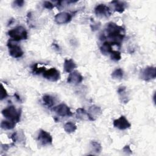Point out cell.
<instances>
[{
	"label": "cell",
	"mask_w": 156,
	"mask_h": 156,
	"mask_svg": "<svg viewBox=\"0 0 156 156\" xmlns=\"http://www.w3.org/2000/svg\"><path fill=\"white\" fill-rule=\"evenodd\" d=\"M105 32L107 38L110 40L108 41L112 43V45H116L120 47L122 40L125 36V30L120 26L117 25L116 23L113 22L108 23L105 28Z\"/></svg>",
	"instance_id": "obj_1"
},
{
	"label": "cell",
	"mask_w": 156,
	"mask_h": 156,
	"mask_svg": "<svg viewBox=\"0 0 156 156\" xmlns=\"http://www.w3.org/2000/svg\"><path fill=\"white\" fill-rule=\"evenodd\" d=\"M8 35L12 38L11 40L15 41L26 40L27 38V32L26 29L21 26L10 30L8 32Z\"/></svg>",
	"instance_id": "obj_2"
},
{
	"label": "cell",
	"mask_w": 156,
	"mask_h": 156,
	"mask_svg": "<svg viewBox=\"0 0 156 156\" xmlns=\"http://www.w3.org/2000/svg\"><path fill=\"white\" fill-rule=\"evenodd\" d=\"M2 115L9 120L18 122L20 120L21 110H17L13 105L9 106L2 110Z\"/></svg>",
	"instance_id": "obj_3"
},
{
	"label": "cell",
	"mask_w": 156,
	"mask_h": 156,
	"mask_svg": "<svg viewBox=\"0 0 156 156\" xmlns=\"http://www.w3.org/2000/svg\"><path fill=\"white\" fill-rule=\"evenodd\" d=\"M9 54L14 58H20L23 55V51L21 47L13 42L12 40H9L7 42Z\"/></svg>",
	"instance_id": "obj_4"
},
{
	"label": "cell",
	"mask_w": 156,
	"mask_h": 156,
	"mask_svg": "<svg viewBox=\"0 0 156 156\" xmlns=\"http://www.w3.org/2000/svg\"><path fill=\"white\" fill-rule=\"evenodd\" d=\"M94 13L98 16L101 18H108L111 15L110 8L103 4H98L95 7Z\"/></svg>",
	"instance_id": "obj_5"
},
{
	"label": "cell",
	"mask_w": 156,
	"mask_h": 156,
	"mask_svg": "<svg viewBox=\"0 0 156 156\" xmlns=\"http://www.w3.org/2000/svg\"><path fill=\"white\" fill-rule=\"evenodd\" d=\"M156 77L155 67L147 66L141 72V77L146 81H149L154 79Z\"/></svg>",
	"instance_id": "obj_6"
},
{
	"label": "cell",
	"mask_w": 156,
	"mask_h": 156,
	"mask_svg": "<svg viewBox=\"0 0 156 156\" xmlns=\"http://www.w3.org/2000/svg\"><path fill=\"white\" fill-rule=\"evenodd\" d=\"M43 76L46 79L51 82H56L60 78V74L59 71L54 68H52L48 70H46L43 73Z\"/></svg>",
	"instance_id": "obj_7"
},
{
	"label": "cell",
	"mask_w": 156,
	"mask_h": 156,
	"mask_svg": "<svg viewBox=\"0 0 156 156\" xmlns=\"http://www.w3.org/2000/svg\"><path fill=\"white\" fill-rule=\"evenodd\" d=\"M37 139L38 141L44 146L51 144L52 143V137L51 134L42 129L40 130Z\"/></svg>",
	"instance_id": "obj_8"
},
{
	"label": "cell",
	"mask_w": 156,
	"mask_h": 156,
	"mask_svg": "<svg viewBox=\"0 0 156 156\" xmlns=\"http://www.w3.org/2000/svg\"><path fill=\"white\" fill-rule=\"evenodd\" d=\"M113 123L114 127L119 130H125L130 128L131 126V124L124 116H121L118 119H115Z\"/></svg>",
	"instance_id": "obj_9"
},
{
	"label": "cell",
	"mask_w": 156,
	"mask_h": 156,
	"mask_svg": "<svg viewBox=\"0 0 156 156\" xmlns=\"http://www.w3.org/2000/svg\"><path fill=\"white\" fill-rule=\"evenodd\" d=\"M53 110L60 116H70L73 115L69 107L65 104H60L53 108Z\"/></svg>",
	"instance_id": "obj_10"
},
{
	"label": "cell",
	"mask_w": 156,
	"mask_h": 156,
	"mask_svg": "<svg viewBox=\"0 0 156 156\" xmlns=\"http://www.w3.org/2000/svg\"><path fill=\"white\" fill-rule=\"evenodd\" d=\"M72 19V15L67 12H60L54 16L55 21L58 24H64L69 23Z\"/></svg>",
	"instance_id": "obj_11"
},
{
	"label": "cell",
	"mask_w": 156,
	"mask_h": 156,
	"mask_svg": "<svg viewBox=\"0 0 156 156\" xmlns=\"http://www.w3.org/2000/svg\"><path fill=\"white\" fill-rule=\"evenodd\" d=\"M83 80V76L77 71H74L69 73L67 82L69 83H73L75 85L81 83Z\"/></svg>",
	"instance_id": "obj_12"
},
{
	"label": "cell",
	"mask_w": 156,
	"mask_h": 156,
	"mask_svg": "<svg viewBox=\"0 0 156 156\" xmlns=\"http://www.w3.org/2000/svg\"><path fill=\"white\" fill-rule=\"evenodd\" d=\"M101 109L99 107H98L96 105H91L89 108V112L88 113V117L90 121H94L95 117L97 116H99L101 114Z\"/></svg>",
	"instance_id": "obj_13"
},
{
	"label": "cell",
	"mask_w": 156,
	"mask_h": 156,
	"mask_svg": "<svg viewBox=\"0 0 156 156\" xmlns=\"http://www.w3.org/2000/svg\"><path fill=\"white\" fill-rule=\"evenodd\" d=\"M77 67L76 63L72 59H65L63 63L64 70L66 73H71Z\"/></svg>",
	"instance_id": "obj_14"
},
{
	"label": "cell",
	"mask_w": 156,
	"mask_h": 156,
	"mask_svg": "<svg viewBox=\"0 0 156 156\" xmlns=\"http://www.w3.org/2000/svg\"><path fill=\"white\" fill-rule=\"evenodd\" d=\"M111 4L113 5L114 10L115 12H117L118 13H122L126 7V4L123 1H112L111 2Z\"/></svg>",
	"instance_id": "obj_15"
},
{
	"label": "cell",
	"mask_w": 156,
	"mask_h": 156,
	"mask_svg": "<svg viewBox=\"0 0 156 156\" xmlns=\"http://www.w3.org/2000/svg\"><path fill=\"white\" fill-rule=\"evenodd\" d=\"M112 44L109 41H105L102 43L101 46L100 47V51L102 54L105 55L107 54H110L113 49H112Z\"/></svg>",
	"instance_id": "obj_16"
},
{
	"label": "cell",
	"mask_w": 156,
	"mask_h": 156,
	"mask_svg": "<svg viewBox=\"0 0 156 156\" xmlns=\"http://www.w3.org/2000/svg\"><path fill=\"white\" fill-rule=\"evenodd\" d=\"M76 115L77 118L80 119L81 120H87V119L89 120L88 112H87L82 108H79L76 110Z\"/></svg>",
	"instance_id": "obj_17"
},
{
	"label": "cell",
	"mask_w": 156,
	"mask_h": 156,
	"mask_svg": "<svg viewBox=\"0 0 156 156\" xmlns=\"http://www.w3.org/2000/svg\"><path fill=\"white\" fill-rule=\"evenodd\" d=\"M16 125V122L11 120H3L1 123V127L3 129L10 130L15 127Z\"/></svg>",
	"instance_id": "obj_18"
},
{
	"label": "cell",
	"mask_w": 156,
	"mask_h": 156,
	"mask_svg": "<svg viewBox=\"0 0 156 156\" xmlns=\"http://www.w3.org/2000/svg\"><path fill=\"white\" fill-rule=\"evenodd\" d=\"M77 129V126L75 125L74 123L69 121L65 123L64 125V130L66 133H70L74 132Z\"/></svg>",
	"instance_id": "obj_19"
},
{
	"label": "cell",
	"mask_w": 156,
	"mask_h": 156,
	"mask_svg": "<svg viewBox=\"0 0 156 156\" xmlns=\"http://www.w3.org/2000/svg\"><path fill=\"white\" fill-rule=\"evenodd\" d=\"M123 75L124 72L122 69L121 68H117L112 72L111 76L114 79H121L123 77Z\"/></svg>",
	"instance_id": "obj_20"
},
{
	"label": "cell",
	"mask_w": 156,
	"mask_h": 156,
	"mask_svg": "<svg viewBox=\"0 0 156 156\" xmlns=\"http://www.w3.org/2000/svg\"><path fill=\"white\" fill-rule=\"evenodd\" d=\"M43 101L48 107H51L54 105V99L50 95H44L43 96Z\"/></svg>",
	"instance_id": "obj_21"
},
{
	"label": "cell",
	"mask_w": 156,
	"mask_h": 156,
	"mask_svg": "<svg viewBox=\"0 0 156 156\" xmlns=\"http://www.w3.org/2000/svg\"><path fill=\"white\" fill-rule=\"evenodd\" d=\"M91 147L92 150L96 153H99L102 150V147L100 143L95 141H92L91 142Z\"/></svg>",
	"instance_id": "obj_22"
},
{
	"label": "cell",
	"mask_w": 156,
	"mask_h": 156,
	"mask_svg": "<svg viewBox=\"0 0 156 156\" xmlns=\"http://www.w3.org/2000/svg\"><path fill=\"white\" fill-rule=\"evenodd\" d=\"M46 71L45 67H38V64L35 63L32 67V73L35 74H39L40 73H43Z\"/></svg>",
	"instance_id": "obj_23"
},
{
	"label": "cell",
	"mask_w": 156,
	"mask_h": 156,
	"mask_svg": "<svg viewBox=\"0 0 156 156\" xmlns=\"http://www.w3.org/2000/svg\"><path fill=\"white\" fill-rule=\"evenodd\" d=\"M110 58L114 61H118L121 58V52L118 51H112L110 53Z\"/></svg>",
	"instance_id": "obj_24"
},
{
	"label": "cell",
	"mask_w": 156,
	"mask_h": 156,
	"mask_svg": "<svg viewBox=\"0 0 156 156\" xmlns=\"http://www.w3.org/2000/svg\"><path fill=\"white\" fill-rule=\"evenodd\" d=\"M8 94L7 92L6 91V90L4 88V86L1 84V94H0V99L1 100H2L5 98H6V97H7Z\"/></svg>",
	"instance_id": "obj_25"
},
{
	"label": "cell",
	"mask_w": 156,
	"mask_h": 156,
	"mask_svg": "<svg viewBox=\"0 0 156 156\" xmlns=\"http://www.w3.org/2000/svg\"><path fill=\"white\" fill-rule=\"evenodd\" d=\"M43 7H44V8L47 9L51 10V9H52L54 8V4H53L52 2H51L50 1H44V3H43Z\"/></svg>",
	"instance_id": "obj_26"
},
{
	"label": "cell",
	"mask_w": 156,
	"mask_h": 156,
	"mask_svg": "<svg viewBox=\"0 0 156 156\" xmlns=\"http://www.w3.org/2000/svg\"><path fill=\"white\" fill-rule=\"evenodd\" d=\"M123 151L124 152H126V154H132V150L130 149V146L129 145H126L124 147H123Z\"/></svg>",
	"instance_id": "obj_27"
},
{
	"label": "cell",
	"mask_w": 156,
	"mask_h": 156,
	"mask_svg": "<svg viewBox=\"0 0 156 156\" xmlns=\"http://www.w3.org/2000/svg\"><path fill=\"white\" fill-rule=\"evenodd\" d=\"M13 3L15 4V5L18 6V7H22L24 5V1L23 0H17L13 2Z\"/></svg>",
	"instance_id": "obj_28"
}]
</instances>
